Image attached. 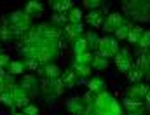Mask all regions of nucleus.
Instances as JSON below:
<instances>
[{"label": "nucleus", "instance_id": "1", "mask_svg": "<svg viewBox=\"0 0 150 115\" xmlns=\"http://www.w3.org/2000/svg\"><path fill=\"white\" fill-rule=\"evenodd\" d=\"M61 45L63 40L40 37L32 44H18V54L21 56V59H32L38 65L54 63L61 54Z\"/></svg>", "mask_w": 150, "mask_h": 115}, {"label": "nucleus", "instance_id": "2", "mask_svg": "<svg viewBox=\"0 0 150 115\" xmlns=\"http://www.w3.org/2000/svg\"><path fill=\"white\" fill-rule=\"evenodd\" d=\"M33 19L30 16L25 14V11H12L5 16H2V23H5L9 26V30L12 32V35L16 37V40L23 37V33H26L30 30V26L33 25L32 23Z\"/></svg>", "mask_w": 150, "mask_h": 115}, {"label": "nucleus", "instance_id": "3", "mask_svg": "<svg viewBox=\"0 0 150 115\" xmlns=\"http://www.w3.org/2000/svg\"><path fill=\"white\" fill-rule=\"evenodd\" d=\"M122 9L129 19L150 23V0H124Z\"/></svg>", "mask_w": 150, "mask_h": 115}, {"label": "nucleus", "instance_id": "4", "mask_svg": "<svg viewBox=\"0 0 150 115\" xmlns=\"http://www.w3.org/2000/svg\"><path fill=\"white\" fill-rule=\"evenodd\" d=\"M63 92H65V85H63L61 78H52V80L42 78V82H40V96L44 98V101L52 103Z\"/></svg>", "mask_w": 150, "mask_h": 115}, {"label": "nucleus", "instance_id": "5", "mask_svg": "<svg viewBox=\"0 0 150 115\" xmlns=\"http://www.w3.org/2000/svg\"><path fill=\"white\" fill-rule=\"evenodd\" d=\"M120 51V45H119V40L115 37L110 35H105V37H100V44H98V49H96V54L107 58V59H112L117 56V52Z\"/></svg>", "mask_w": 150, "mask_h": 115}, {"label": "nucleus", "instance_id": "6", "mask_svg": "<svg viewBox=\"0 0 150 115\" xmlns=\"http://www.w3.org/2000/svg\"><path fill=\"white\" fill-rule=\"evenodd\" d=\"M113 59H115L117 70H119L120 73H126V75H127V72H129V70L133 68V65H134L133 54H131V51H129L127 47H122V49L117 52V56H115Z\"/></svg>", "mask_w": 150, "mask_h": 115}, {"label": "nucleus", "instance_id": "7", "mask_svg": "<svg viewBox=\"0 0 150 115\" xmlns=\"http://www.w3.org/2000/svg\"><path fill=\"white\" fill-rule=\"evenodd\" d=\"M25 91H26V94L30 96V99L32 98H37L40 96V78L37 75H32V73H25L23 78L18 82Z\"/></svg>", "mask_w": 150, "mask_h": 115}, {"label": "nucleus", "instance_id": "8", "mask_svg": "<svg viewBox=\"0 0 150 115\" xmlns=\"http://www.w3.org/2000/svg\"><path fill=\"white\" fill-rule=\"evenodd\" d=\"M124 23H126V18H124L120 12H110V14L105 18L101 28L105 30V33H115Z\"/></svg>", "mask_w": 150, "mask_h": 115}, {"label": "nucleus", "instance_id": "9", "mask_svg": "<svg viewBox=\"0 0 150 115\" xmlns=\"http://www.w3.org/2000/svg\"><path fill=\"white\" fill-rule=\"evenodd\" d=\"M37 75L40 77V78H45V80L59 78V77H61V68H59L56 63H45V65H40V66H38Z\"/></svg>", "mask_w": 150, "mask_h": 115}, {"label": "nucleus", "instance_id": "10", "mask_svg": "<svg viewBox=\"0 0 150 115\" xmlns=\"http://www.w3.org/2000/svg\"><path fill=\"white\" fill-rule=\"evenodd\" d=\"M11 94H12V99H14L16 108H23V107H26V105L30 103V96L26 94V91H25L18 82L11 87Z\"/></svg>", "mask_w": 150, "mask_h": 115}, {"label": "nucleus", "instance_id": "11", "mask_svg": "<svg viewBox=\"0 0 150 115\" xmlns=\"http://www.w3.org/2000/svg\"><path fill=\"white\" fill-rule=\"evenodd\" d=\"M87 103L84 101L82 96H74L67 101V112L70 115H84V112L87 110Z\"/></svg>", "mask_w": 150, "mask_h": 115}, {"label": "nucleus", "instance_id": "12", "mask_svg": "<svg viewBox=\"0 0 150 115\" xmlns=\"http://www.w3.org/2000/svg\"><path fill=\"white\" fill-rule=\"evenodd\" d=\"M84 37V26H82V23L80 25H72V23H68L65 28H63V37L61 40H67V42H70V44H74L77 38Z\"/></svg>", "mask_w": 150, "mask_h": 115}, {"label": "nucleus", "instance_id": "13", "mask_svg": "<svg viewBox=\"0 0 150 115\" xmlns=\"http://www.w3.org/2000/svg\"><path fill=\"white\" fill-rule=\"evenodd\" d=\"M122 108L127 110V114H145V103L143 99H134V98H124L122 99Z\"/></svg>", "mask_w": 150, "mask_h": 115}, {"label": "nucleus", "instance_id": "14", "mask_svg": "<svg viewBox=\"0 0 150 115\" xmlns=\"http://www.w3.org/2000/svg\"><path fill=\"white\" fill-rule=\"evenodd\" d=\"M23 11H25V14L30 16L32 19H38V18L44 14L45 5H44L42 2H38V0H30V2H26V5H25Z\"/></svg>", "mask_w": 150, "mask_h": 115}, {"label": "nucleus", "instance_id": "15", "mask_svg": "<svg viewBox=\"0 0 150 115\" xmlns=\"http://www.w3.org/2000/svg\"><path fill=\"white\" fill-rule=\"evenodd\" d=\"M149 91H150L149 84L140 82V84H133L131 87H127L126 96H127V98H134V99H145V96H147Z\"/></svg>", "mask_w": 150, "mask_h": 115}, {"label": "nucleus", "instance_id": "16", "mask_svg": "<svg viewBox=\"0 0 150 115\" xmlns=\"http://www.w3.org/2000/svg\"><path fill=\"white\" fill-rule=\"evenodd\" d=\"M105 18H107V16H105L103 9L91 11V12H87V16H86V23H87L91 28H101V26H103Z\"/></svg>", "mask_w": 150, "mask_h": 115}, {"label": "nucleus", "instance_id": "17", "mask_svg": "<svg viewBox=\"0 0 150 115\" xmlns=\"http://www.w3.org/2000/svg\"><path fill=\"white\" fill-rule=\"evenodd\" d=\"M59 78H61V82H63V85H65L67 89H72V87H75L77 84L86 82V80H80L72 68H67L65 72H61V77H59Z\"/></svg>", "mask_w": 150, "mask_h": 115}, {"label": "nucleus", "instance_id": "18", "mask_svg": "<svg viewBox=\"0 0 150 115\" xmlns=\"http://www.w3.org/2000/svg\"><path fill=\"white\" fill-rule=\"evenodd\" d=\"M9 75H25L26 72H28V68H26V61L25 59H12L11 63H9V66H7V70H5Z\"/></svg>", "mask_w": 150, "mask_h": 115}, {"label": "nucleus", "instance_id": "19", "mask_svg": "<svg viewBox=\"0 0 150 115\" xmlns=\"http://www.w3.org/2000/svg\"><path fill=\"white\" fill-rule=\"evenodd\" d=\"M51 9L58 14H67L70 9H74V0H51Z\"/></svg>", "mask_w": 150, "mask_h": 115}, {"label": "nucleus", "instance_id": "20", "mask_svg": "<svg viewBox=\"0 0 150 115\" xmlns=\"http://www.w3.org/2000/svg\"><path fill=\"white\" fill-rule=\"evenodd\" d=\"M87 89H89V92H93L96 96V94L107 91V82L101 77H93V78L87 80Z\"/></svg>", "mask_w": 150, "mask_h": 115}, {"label": "nucleus", "instance_id": "21", "mask_svg": "<svg viewBox=\"0 0 150 115\" xmlns=\"http://www.w3.org/2000/svg\"><path fill=\"white\" fill-rule=\"evenodd\" d=\"M133 66H136L140 72H143L145 75L149 73L150 70V52L149 51H145V52H142L138 58H136V61H134V65Z\"/></svg>", "mask_w": 150, "mask_h": 115}, {"label": "nucleus", "instance_id": "22", "mask_svg": "<svg viewBox=\"0 0 150 115\" xmlns=\"http://www.w3.org/2000/svg\"><path fill=\"white\" fill-rule=\"evenodd\" d=\"M14 84H16V77L9 75L5 70H0V92H2V91L11 89Z\"/></svg>", "mask_w": 150, "mask_h": 115}, {"label": "nucleus", "instance_id": "23", "mask_svg": "<svg viewBox=\"0 0 150 115\" xmlns=\"http://www.w3.org/2000/svg\"><path fill=\"white\" fill-rule=\"evenodd\" d=\"M0 103H2L5 108H9L11 112H18V108H16V105H14V99H12V94H11V89L0 92Z\"/></svg>", "mask_w": 150, "mask_h": 115}, {"label": "nucleus", "instance_id": "24", "mask_svg": "<svg viewBox=\"0 0 150 115\" xmlns=\"http://www.w3.org/2000/svg\"><path fill=\"white\" fill-rule=\"evenodd\" d=\"M70 68H72L75 73H77V77L82 78V80H86L87 77H91V72H93V68H91L89 65H79V63H72Z\"/></svg>", "mask_w": 150, "mask_h": 115}, {"label": "nucleus", "instance_id": "25", "mask_svg": "<svg viewBox=\"0 0 150 115\" xmlns=\"http://www.w3.org/2000/svg\"><path fill=\"white\" fill-rule=\"evenodd\" d=\"M67 19H68V23H72V25H80V23H82V19H84L82 9H79V7L70 9V11L67 12Z\"/></svg>", "mask_w": 150, "mask_h": 115}, {"label": "nucleus", "instance_id": "26", "mask_svg": "<svg viewBox=\"0 0 150 115\" xmlns=\"http://www.w3.org/2000/svg\"><path fill=\"white\" fill-rule=\"evenodd\" d=\"M91 68H94V70H98V72L107 70V68H108V59L103 58V56H100V54H94V56H93V61H91Z\"/></svg>", "mask_w": 150, "mask_h": 115}, {"label": "nucleus", "instance_id": "27", "mask_svg": "<svg viewBox=\"0 0 150 115\" xmlns=\"http://www.w3.org/2000/svg\"><path fill=\"white\" fill-rule=\"evenodd\" d=\"M143 28L142 26H133L131 30H129V35H127V38L126 40H129V44H133V45H138V42H140V38H142V35H143Z\"/></svg>", "mask_w": 150, "mask_h": 115}, {"label": "nucleus", "instance_id": "28", "mask_svg": "<svg viewBox=\"0 0 150 115\" xmlns=\"http://www.w3.org/2000/svg\"><path fill=\"white\" fill-rule=\"evenodd\" d=\"M84 37H86V42H87V47L89 49H98V44H100V37H98V33L96 32H84Z\"/></svg>", "mask_w": 150, "mask_h": 115}, {"label": "nucleus", "instance_id": "29", "mask_svg": "<svg viewBox=\"0 0 150 115\" xmlns=\"http://www.w3.org/2000/svg\"><path fill=\"white\" fill-rule=\"evenodd\" d=\"M93 56H94V54H91V51H86V52H82V54H74V61H72V63H79V65H89V66H91Z\"/></svg>", "mask_w": 150, "mask_h": 115}, {"label": "nucleus", "instance_id": "30", "mask_svg": "<svg viewBox=\"0 0 150 115\" xmlns=\"http://www.w3.org/2000/svg\"><path fill=\"white\" fill-rule=\"evenodd\" d=\"M14 40H16V37L12 35L9 26L5 23H0V42H14Z\"/></svg>", "mask_w": 150, "mask_h": 115}, {"label": "nucleus", "instance_id": "31", "mask_svg": "<svg viewBox=\"0 0 150 115\" xmlns=\"http://www.w3.org/2000/svg\"><path fill=\"white\" fill-rule=\"evenodd\" d=\"M72 49H74V54H82V52L89 51V47H87V42H86V37L77 38L74 44H72Z\"/></svg>", "mask_w": 150, "mask_h": 115}, {"label": "nucleus", "instance_id": "32", "mask_svg": "<svg viewBox=\"0 0 150 115\" xmlns=\"http://www.w3.org/2000/svg\"><path fill=\"white\" fill-rule=\"evenodd\" d=\"M51 25H54V26H58V28H65V26L68 25L67 14H58V12H54V14L51 16Z\"/></svg>", "mask_w": 150, "mask_h": 115}, {"label": "nucleus", "instance_id": "33", "mask_svg": "<svg viewBox=\"0 0 150 115\" xmlns=\"http://www.w3.org/2000/svg\"><path fill=\"white\" fill-rule=\"evenodd\" d=\"M143 77H145V73H143V72H140L136 66H133V68L127 72V80H129V82H133V84H140V82L143 80Z\"/></svg>", "mask_w": 150, "mask_h": 115}, {"label": "nucleus", "instance_id": "34", "mask_svg": "<svg viewBox=\"0 0 150 115\" xmlns=\"http://www.w3.org/2000/svg\"><path fill=\"white\" fill-rule=\"evenodd\" d=\"M131 28H133V25L126 19V23H124V25H122V26H120L115 33H113V35H115V38H117V40H124V38H127V35H129V30H131Z\"/></svg>", "mask_w": 150, "mask_h": 115}, {"label": "nucleus", "instance_id": "35", "mask_svg": "<svg viewBox=\"0 0 150 115\" xmlns=\"http://www.w3.org/2000/svg\"><path fill=\"white\" fill-rule=\"evenodd\" d=\"M82 5L91 12V11H98L100 7H105L107 4H105V2H101V0H84V2H82Z\"/></svg>", "mask_w": 150, "mask_h": 115}, {"label": "nucleus", "instance_id": "36", "mask_svg": "<svg viewBox=\"0 0 150 115\" xmlns=\"http://www.w3.org/2000/svg\"><path fill=\"white\" fill-rule=\"evenodd\" d=\"M138 47L142 49V52H145V51L150 49V30H145L143 32V35H142L140 42H138Z\"/></svg>", "mask_w": 150, "mask_h": 115}, {"label": "nucleus", "instance_id": "37", "mask_svg": "<svg viewBox=\"0 0 150 115\" xmlns=\"http://www.w3.org/2000/svg\"><path fill=\"white\" fill-rule=\"evenodd\" d=\"M21 112H23V115H40L38 107H37V105H33V103H28L26 107H23V108H21Z\"/></svg>", "mask_w": 150, "mask_h": 115}, {"label": "nucleus", "instance_id": "38", "mask_svg": "<svg viewBox=\"0 0 150 115\" xmlns=\"http://www.w3.org/2000/svg\"><path fill=\"white\" fill-rule=\"evenodd\" d=\"M12 59H11V56L7 54V52H0V70H7V66H9V63H11Z\"/></svg>", "mask_w": 150, "mask_h": 115}, {"label": "nucleus", "instance_id": "39", "mask_svg": "<svg viewBox=\"0 0 150 115\" xmlns=\"http://www.w3.org/2000/svg\"><path fill=\"white\" fill-rule=\"evenodd\" d=\"M84 115H98V114H96L94 107H93V105H89V107H87V110L84 112Z\"/></svg>", "mask_w": 150, "mask_h": 115}, {"label": "nucleus", "instance_id": "40", "mask_svg": "<svg viewBox=\"0 0 150 115\" xmlns=\"http://www.w3.org/2000/svg\"><path fill=\"white\" fill-rule=\"evenodd\" d=\"M145 108L150 110V91L147 92V96H145Z\"/></svg>", "mask_w": 150, "mask_h": 115}, {"label": "nucleus", "instance_id": "41", "mask_svg": "<svg viewBox=\"0 0 150 115\" xmlns=\"http://www.w3.org/2000/svg\"><path fill=\"white\" fill-rule=\"evenodd\" d=\"M12 115H23V112L19 110V112H12Z\"/></svg>", "mask_w": 150, "mask_h": 115}, {"label": "nucleus", "instance_id": "42", "mask_svg": "<svg viewBox=\"0 0 150 115\" xmlns=\"http://www.w3.org/2000/svg\"><path fill=\"white\" fill-rule=\"evenodd\" d=\"M127 115H145V114H127Z\"/></svg>", "mask_w": 150, "mask_h": 115}, {"label": "nucleus", "instance_id": "43", "mask_svg": "<svg viewBox=\"0 0 150 115\" xmlns=\"http://www.w3.org/2000/svg\"><path fill=\"white\" fill-rule=\"evenodd\" d=\"M147 75H149V77H150V70H149V73H147Z\"/></svg>", "mask_w": 150, "mask_h": 115}, {"label": "nucleus", "instance_id": "44", "mask_svg": "<svg viewBox=\"0 0 150 115\" xmlns=\"http://www.w3.org/2000/svg\"><path fill=\"white\" fill-rule=\"evenodd\" d=\"M0 52H2V47H0Z\"/></svg>", "mask_w": 150, "mask_h": 115}]
</instances>
